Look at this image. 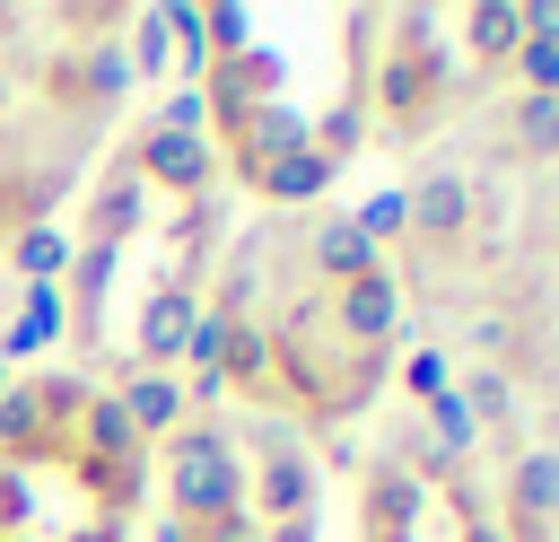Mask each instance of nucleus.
I'll return each mask as SVG.
<instances>
[{"label": "nucleus", "mask_w": 559, "mask_h": 542, "mask_svg": "<svg viewBox=\"0 0 559 542\" xmlns=\"http://www.w3.org/2000/svg\"><path fill=\"white\" fill-rule=\"evenodd\" d=\"M201 315L218 323V393L341 437L393 376L402 288L349 210H271L227 245Z\"/></svg>", "instance_id": "1"}, {"label": "nucleus", "mask_w": 559, "mask_h": 542, "mask_svg": "<svg viewBox=\"0 0 559 542\" xmlns=\"http://www.w3.org/2000/svg\"><path fill=\"white\" fill-rule=\"evenodd\" d=\"M148 498V437L122 393L44 367L0 393V542H122Z\"/></svg>", "instance_id": "2"}, {"label": "nucleus", "mask_w": 559, "mask_h": 542, "mask_svg": "<svg viewBox=\"0 0 559 542\" xmlns=\"http://www.w3.org/2000/svg\"><path fill=\"white\" fill-rule=\"evenodd\" d=\"M358 542H507V533L480 463L454 455L419 411H402L358 455Z\"/></svg>", "instance_id": "3"}, {"label": "nucleus", "mask_w": 559, "mask_h": 542, "mask_svg": "<svg viewBox=\"0 0 559 542\" xmlns=\"http://www.w3.org/2000/svg\"><path fill=\"white\" fill-rule=\"evenodd\" d=\"M393 44H376V70H367V114H376V140L384 149H419L437 140L463 105H454V52L437 44V17L428 9H402L384 17Z\"/></svg>", "instance_id": "4"}, {"label": "nucleus", "mask_w": 559, "mask_h": 542, "mask_svg": "<svg viewBox=\"0 0 559 542\" xmlns=\"http://www.w3.org/2000/svg\"><path fill=\"white\" fill-rule=\"evenodd\" d=\"M463 35H472V61H480V70H507L515 44H524V9H472Z\"/></svg>", "instance_id": "5"}, {"label": "nucleus", "mask_w": 559, "mask_h": 542, "mask_svg": "<svg viewBox=\"0 0 559 542\" xmlns=\"http://www.w3.org/2000/svg\"><path fill=\"white\" fill-rule=\"evenodd\" d=\"M17 262H26V271H52V262H61V245H52L44 227H26V245H17Z\"/></svg>", "instance_id": "6"}]
</instances>
